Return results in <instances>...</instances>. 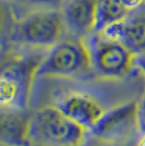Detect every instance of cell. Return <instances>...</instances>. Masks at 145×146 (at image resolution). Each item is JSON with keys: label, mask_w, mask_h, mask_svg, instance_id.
Masks as SVG:
<instances>
[{"label": "cell", "mask_w": 145, "mask_h": 146, "mask_svg": "<svg viewBox=\"0 0 145 146\" xmlns=\"http://www.w3.org/2000/svg\"><path fill=\"white\" fill-rule=\"evenodd\" d=\"M90 131L65 115L57 106H47L31 117L32 143L51 146H83Z\"/></svg>", "instance_id": "obj_1"}, {"label": "cell", "mask_w": 145, "mask_h": 146, "mask_svg": "<svg viewBox=\"0 0 145 146\" xmlns=\"http://www.w3.org/2000/svg\"><path fill=\"white\" fill-rule=\"evenodd\" d=\"M93 70L90 47L83 38H70L51 47L37 70L39 76L70 78Z\"/></svg>", "instance_id": "obj_2"}, {"label": "cell", "mask_w": 145, "mask_h": 146, "mask_svg": "<svg viewBox=\"0 0 145 146\" xmlns=\"http://www.w3.org/2000/svg\"><path fill=\"white\" fill-rule=\"evenodd\" d=\"M93 70L104 79L118 80L127 76L135 64L136 54L123 42L110 38L100 32L87 40Z\"/></svg>", "instance_id": "obj_3"}, {"label": "cell", "mask_w": 145, "mask_h": 146, "mask_svg": "<svg viewBox=\"0 0 145 146\" xmlns=\"http://www.w3.org/2000/svg\"><path fill=\"white\" fill-rule=\"evenodd\" d=\"M43 58L20 59L2 69L0 75V105L5 110H24L27 107Z\"/></svg>", "instance_id": "obj_4"}, {"label": "cell", "mask_w": 145, "mask_h": 146, "mask_svg": "<svg viewBox=\"0 0 145 146\" xmlns=\"http://www.w3.org/2000/svg\"><path fill=\"white\" fill-rule=\"evenodd\" d=\"M63 14L56 10L32 13L13 27L11 40L32 47H54L59 43L63 27Z\"/></svg>", "instance_id": "obj_5"}, {"label": "cell", "mask_w": 145, "mask_h": 146, "mask_svg": "<svg viewBox=\"0 0 145 146\" xmlns=\"http://www.w3.org/2000/svg\"><path fill=\"white\" fill-rule=\"evenodd\" d=\"M136 132L140 133L138 102H133L107 110L91 134L95 140L128 144Z\"/></svg>", "instance_id": "obj_6"}, {"label": "cell", "mask_w": 145, "mask_h": 146, "mask_svg": "<svg viewBox=\"0 0 145 146\" xmlns=\"http://www.w3.org/2000/svg\"><path fill=\"white\" fill-rule=\"evenodd\" d=\"M56 106L90 133L107 112L106 107L95 96L84 92H71L62 96Z\"/></svg>", "instance_id": "obj_7"}, {"label": "cell", "mask_w": 145, "mask_h": 146, "mask_svg": "<svg viewBox=\"0 0 145 146\" xmlns=\"http://www.w3.org/2000/svg\"><path fill=\"white\" fill-rule=\"evenodd\" d=\"M31 117L23 110H6L1 115L0 140L7 146L32 145Z\"/></svg>", "instance_id": "obj_8"}, {"label": "cell", "mask_w": 145, "mask_h": 146, "mask_svg": "<svg viewBox=\"0 0 145 146\" xmlns=\"http://www.w3.org/2000/svg\"><path fill=\"white\" fill-rule=\"evenodd\" d=\"M100 33L123 42L136 55L145 54V13L127 18Z\"/></svg>", "instance_id": "obj_9"}, {"label": "cell", "mask_w": 145, "mask_h": 146, "mask_svg": "<svg viewBox=\"0 0 145 146\" xmlns=\"http://www.w3.org/2000/svg\"><path fill=\"white\" fill-rule=\"evenodd\" d=\"M98 0H70L63 9L66 24L78 33L95 32Z\"/></svg>", "instance_id": "obj_10"}, {"label": "cell", "mask_w": 145, "mask_h": 146, "mask_svg": "<svg viewBox=\"0 0 145 146\" xmlns=\"http://www.w3.org/2000/svg\"><path fill=\"white\" fill-rule=\"evenodd\" d=\"M129 12L121 0H98L95 32H103L110 25L126 20Z\"/></svg>", "instance_id": "obj_11"}, {"label": "cell", "mask_w": 145, "mask_h": 146, "mask_svg": "<svg viewBox=\"0 0 145 146\" xmlns=\"http://www.w3.org/2000/svg\"><path fill=\"white\" fill-rule=\"evenodd\" d=\"M138 122L140 133H145V91L140 102H138Z\"/></svg>", "instance_id": "obj_12"}, {"label": "cell", "mask_w": 145, "mask_h": 146, "mask_svg": "<svg viewBox=\"0 0 145 146\" xmlns=\"http://www.w3.org/2000/svg\"><path fill=\"white\" fill-rule=\"evenodd\" d=\"M19 2L33 5V6H46V7H58L65 0H17Z\"/></svg>", "instance_id": "obj_13"}, {"label": "cell", "mask_w": 145, "mask_h": 146, "mask_svg": "<svg viewBox=\"0 0 145 146\" xmlns=\"http://www.w3.org/2000/svg\"><path fill=\"white\" fill-rule=\"evenodd\" d=\"M83 146H134V145H129V144H121V143H110V142H104V141L95 140L87 142L86 144Z\"/></svg>", "instance_id": "obj_14"}, {"label": "cell", "mask_w": 145, "mask_h": 146, "mask_svg": "<svg viewBox=\"0 0 145 146\" xmlns=\"http://www.w3.org/2000/svg\"><path fill=\"white\" fill-rule=\"evenodd\" d=\"M124 7L127 8L129 11H132L135 9H139L140 7L143 5L144 0H121Z\"/></svg>", "instance_id": "obj_15"}, {"label": "cell", "mask_w": 145, "mask_h": 146, "mask_svg": "<svg viewBox=\"0 0 145 146\" xmlns=\"http://www.w3.org/2000/svg\"><path fill=\"white\" fill-rule=\"evenodd\" d=\"M135 64L139 67L142 73L145 75V54L144 55H138L135 59Z\"/></svg>", "instance_id": "obj_16"}, {"label": "cell", "mask_w": 145, "mask_h": 146, "mask_svg": "<svg viewBox=\"0 0 145 146\" xmlns=\"http://www.w3.org/2000/svg\"><path fill=\"white\" fill-rule=\"evenodd\" d=\"M134 146H145V133L141 134L138 141L135 142Z\"/></svg>", "instance_id": "obj_17"}, {"label": "cell", "mask_w": 145, "mask_h": 146, "mask_svg": "<svg viewBox=\"0 0 145 146\" xmlns=\"http://www.w3.org/2000/svg\"><path fill=\"white\" fill-rule=\"evenodd\" d=\"M30 146H51V145H46V144H36V143H34L33 145H30Z\"/></svg>", "instance_id": "obj_18"}]
</instances>
